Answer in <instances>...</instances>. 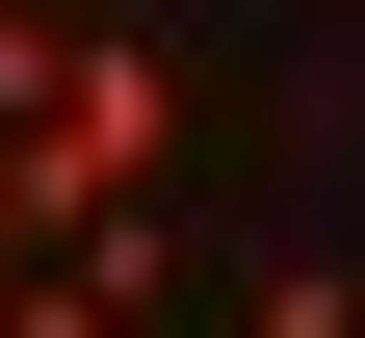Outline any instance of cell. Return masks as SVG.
Listing matches in <instances>:
<instances>
[{
  "label": "cell",
  "instance_id": "obj_1",
  "mask_svg": "<svg viewBox=\"0 0 365 338\" xmlns=\"http://www.w3.org/2000/svg\"><path fill=\"white\" fill-rule=\"evenodd\" d=\"M0 157H26V208H53V260H78V234H105L130 182L182 157V78H157V26H78V53H53V105L0 130Z\"/></svg>",
  "mask_w": 365,
  "mask_h": 338
},
{
  "label": "cell",
  "instance_id": "obj_2",
  "mask_svg": "<svg viewBox=\"0 0 365 338\" xmlns=\"http://www.w3.org/2000/svg\"><path fill=\"white\" fill-rule=\"evenodd\" d=\"M0 338H130V286H105V260H53V286H0Z\"/></svg>",
  "mask_w": 365,
  "mask_h": 338
},
{
  "label": "cell",
  "instance_id": "obj_3",
  "mask_svg": "<svg viewBox=\"0 0 365 338\" xmlns=\"http://www.w3.org/2000/svg\"><path fill=\"white\" fill-rule=\"evenodd\" d=\"M235 338H365V286H339V260H287V286H261Z\"/></svg>",
  "mask_w": 365,
  "mask_h": 338
},
{
  "label": "cell",
  "instance_id": "obj_4",
  "mask_svg": "<svg viewBox=\"0 0 365 338\" xmlns=\"http://www.w3.org/2000/svg\"><path fill=\"white\" fill-rule=\"evenodd\" d=\"M0 286H53V208H26V157H0Z\"/></svg>",
  "mask_w": 365,
  "mask_h": 338
}]
</instances>
